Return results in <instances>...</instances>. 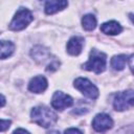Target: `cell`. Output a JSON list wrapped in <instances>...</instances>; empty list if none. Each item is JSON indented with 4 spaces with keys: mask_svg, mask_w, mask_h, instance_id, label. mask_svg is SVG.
I'll use <instances>...</instances> for the list:
<instances>
[{
    "mask_svg": "<svg viewBox=\"0 0 134 134\" xmlns=\"http://www.w3.org/2000/svg\"><path fill=\"white\" fill-rule=\"evenodd\" d=\"M13 134H30V133H29L28 131L24 130V129L19 128V129H17V130H15V131L13 132Z\"/></svg>",
    "mask_w": 134,
    "mask_h": 134,
    "instance_id": "d6986e66",
    "label": "cell"
},
{
    "mask_svg": "<svg viewBox=\"0 0 134 134\" xmlns=\"http://www.w3.org/2000/svg\"><path fill=\"white\" fill-rule=\"evenodd\" d=\"M30 54L37 63L45 65L47 71H53V70L58 69V67L60 65V62L57 61V59L54 57H52V54L44 47H41V46L34 47L31 49Z\"/></svg>",
    "mask_w": 134,
    "mask_h": 134,
    "instance_id": "7a4b0ae2",
    "label": "cell"
},
{
    "mask_svg": "<svg viewBox=\"0 0 134 134\" xmlns=\"http://www.w3.org/2000/svg\"><path fill=\"white\" fill-rule=\"evenodd\" d=\"M34 20V16L31 14V12L27 8L21 7L20 9L17 10V13L15 14L13 20L9 23V28L12 30L18 31V30H22L25 27H27V25Z\"/></svg>",
    "mask_w": 134,
    "mask_h": 134,
    "instance_id": "5b68a950",
    "label": "cell"
},
{
    "mask_svg": "<svg viewBox=\"0 0 134 134\" xmlns=\"http://www.w3.org/2000/svg\"><path fill=\"white\" fill-rule=\"evenodd\" d=\"M92 127L96 132H105L113 127V120L108 114L98 113L92 120Z\"/></svg>",
    "mask_w": 134,
    "mask_h": 134,
    "instance_id": "ba28073f",
    "label": "cell"
},
{
    "mask_svg": "<svg viewBox=\"0 0 134 134\" xmlns=\"http://www.w3.org/2000/svg\"><path fill=\"white\" fill-rule=\"evenodd\" d=\"M30 117L34 122L43 128H49L53 126L58 120L57 114L48 107L42 105L32 108L30 112Z\"/></svg>",
    "mask_w": 134,
    "mask_h": 134,
    "instance_id": "6da1fadb",
    "label": "cell"
},
{
    "mask_svg": "<svg viewBox=\"0 0 134 134\" xmlns=\"http://www.w3.org/2000/svg\"><path fill=\"white\" fill-rule=\"evenodd\" d=\"M1 59L4 60L6 58H8L9 55L13 54L14 50H15V45L14 43H12L10 41H1Z\"/></svg>",
    "mask_w": 134,
    "mask_h": 134,
    "instance_id": "9a60e30c",
    "label": "cell"
},
{
    "mask_svg": "<svg viewBox=\"0 0 134 134\" xmlns=\"http://www.w3.org/2000/svg\"><path fill=\"white\" fill-rule=\"evenodd\" d=\"M131 16V20L133 21V23H134V15H130Z\"/></svg>",
    "mask_w": 134,
    "mask_h": 134,
    "instance_id": "7402d4cb",
    "label": "cell"
},
{
    "mask_svg": "<svg viewBox=\"0 0 134 134\" xmlns=\"http://www.w3.org/2000/svg\"><path fill=\"white\" fill-rule=\"evenodd\" d=\"M107 65V55L96 49L90 51L89 60L83 65V69L88 71H93L94 73H102L105 71Z\"/></svg>",
    "mask_w": 134,
    "mask_h": 134,
    "instance_id": "3957f363",
    "label": "cell"
},
{
    "mask_svg": "<svg viewBox=\"0 0 134 134\" xmlns=\"http://www.w3.org/2000/svg\"><path fill=\"white\" fill-rule=\"evenodd\" d=\"M73 86L86 97H89L91 99H95L98 97L99 92H98L97 87L86 77L75 79L73 82Z\"/></svg>",
    "mask_w": 134,
    "mask_h": 134,
    "instance_id": "8992f818",
    "label": "cell"
},
{
    "mask_svg": "<svg viewBox=\"0 0 134 134\" xmlns=\"http://www.w3.org/2000/svg\"><path fill=\"white\" fill-rule=\"evenodd\" d=\"M4 104H5V97H4V95H1V106L3 107Z\"/></svg>",
    "mask_w": 134,
    "mask_h": 134,
    "instance_id": "ffe728a7",
    "label": "cell"
},
{
    "mask_svg": "<svg viewBox=\"0 0 134 134\" xmlns=\"http://www.w3.org/2000/svg\"><path fill=\"white\" fill-rule=\"evenodd\" d=\"M128 59L126 54H117L111 59V66L114 70H122L126 66Z\"/></svg>",
    "mask_w": 134,
    "mask_h": 134,
    "instance_id": "4fadbf2b",
    "label": "cell"
},
{
    "mask_svg": "<svg viewBox=\"0 0 134 134\" xmlns=\"http://www.w3.org/2000/svg\"><path fill=\"white\" fill-rule=\"evenodd\" d=\"M128 63H129V67H130L132 73L134 74V53L128 59Z\"/></svg>",
    "mask_w": 134,
    "mask_h": 134,
    "instance_id": "ac0fdd59",
    "label": "cell"
},
{
    "mask_svg": "<svg viewBox=\"0 0 134 134\" xmlns=\"http://www.w3.org/2000/svg\"><path fill=\"white\" fill-rule=\"evenodd\" d=\"M113 107L116 111H125L134 107V90L128 89L117 92L113 98Z\"/></svg>",
    "mask_w": 134,
    "mask_h": 134,
    "instance_id": "277c9868",
    "label": "cell"
},
{
    "mask_svg": "<svg viewBox=\"0 0 134 134\" xmlns=\"http://www.w3.org/2000/svg\"><path fill=\"white\" fill-rule=\"evenodd\" d=\"M73 105V99L70 95L62 92V91H57L53 93L52 98H51V106L55 110L63 111L66 108H69Z\"/></svg>",
    "mask_w": 134,
    "mask_h": 134,
    "instance_id": "52a82bcc",
    "label": "cell"
},
{
    "mask_svg": "<svg viewBox=\"0 0 134 134\" xmlns=\"http://www.w3.org/2000/svg\"><path fill=\"white\" fill-rule=\"evenodd\" d=\"M68 5V2L65 0H50L45 3V13L47 15H53L58 12L63 10Z\"/></svg>",
    "mask_w": 134,
    "mask_h": 134,
    "instance_id": "8fae6325",
    "label": "cell"
},
{
    "mask_svg": "<svg viewBox=\"0 0 134 134\" xmlns=\"http://www.w3.org/2000/svg\"><path fill=\"white\" fill-rule=\"evenodd\" d=\"M47 134H61L59 131H51V132H49V133H47Z\"/></svg>",
    "mask_w": 134,
    "mask_h": 134,
    "instance_id": "44dd1931",
    "label": "cell"
},
{
    "mask_svg": "<svg viewBox=\"0 0 134 134\" xmlns=\"http://www.w3.org/2000/svg\"><path fill=\"white\" fill-rule=\"evenodd\" d=\"M47 85V80L42 75H38L30 80L28 84V90L34 93H42L46 90Z\"/></svg>",
    "mask_w": 134,
    "mask_h": 134,
    "instance_id": "9c48e42d",
    "label": "cell"
},
{
    "mask_svg": "<svg viewBox=\"0 0 134 134\" xmlns=\"http://www.w3.org/2000/svg\"><path fill=\"white\" fill-rule=\"evenodd\" d=\"M10 124H12V121L8 119H1V131L4 132L6 129H8Z\"/></svg>",
    "mask_w": 134,
    "mask_h": 134,
    "instance_id": "2e32d148",
    "label": "cell"
},
{
    "mask_svg": "<svg viewBox=\"0 0 134 134\" xmlns=\"http://www.w3.org/2000/svg\"><path fill=\"white\" fill-rule=\"evenodd\" d=\"M83 45H84V39L82 37H72L69 39V41L67 42V52L71 55H79L83 49Z\"/></svg>",
    "mask_w": 134,
    "mask_h": 134,
    "instance_id": "30bf717a",
    "label": "cell"
},
{
    "mask_svg": "<svg viewBox=\"0 0 134 134\" xmlns=\"http://www.w3.org/2000/svg\"><path fill=\"white\" fill-rule=\"evenodd\" d=\"M82 26L84 29L90 31L93 30L96 27V18L91 15V14H87L82 18Z\"/></svg>",
    "mask_w": 134,
    "mask_h": 134,
    "instance_id": "5bb4252c",
    "label": "cell"
},
{
    "mask_svg": "<svg viewBox=\"0 0 134 134\" xmlns=\"http://www.w3.org/2000/svg\"><path fill=\"white\" fill-rule=\"evenodd\" d=\"M64 134H83V132L77 128H69L65 130Z\"/></svg>",
    "mask_w": 134,
    "mask_h": 134,
    "instance_id": "e0dca14e",
    "label": "cell"
},
{
    "mask_svg": "<svg viewBox=\"0 0 134 134\" xmlns=\"http://www.w3.org/2000/svg\"><path fill=\"white\" fill-rule=\"evenodd\" d=\"M100 30L102 32L106 34V35H110V36H115L118 35L122 31V26L117 22V21H108L105 22L100 25Z\"/></svg>",
    "mask_w": 134,
    "mask_h": 134,
    "instance_id": "7c38bea8",
    "label": "cell"
}]
</instances>
